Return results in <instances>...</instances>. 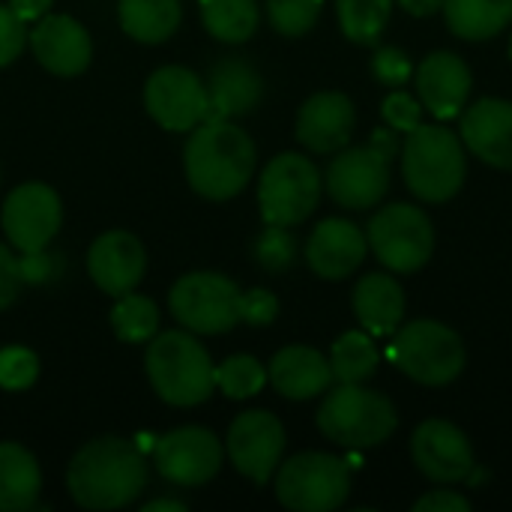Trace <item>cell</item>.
<instances>
[{"label":"cell","instance_id":"cell-1","mask_svg":"<svg viewBox=\"0 0 512 512\" xmlns=\"http://www.w3.org/2000/svg\"><path fill=\"white\" fill-rule=\"evenodd\" d=\"M66 486L84 510H120L144 492L147 459L132 441L96 438L72 456Z\"/></svg>","mask_w":512,"mask_h":512},{"label":"cell","instance_id":"cell-41","mask_svg":"<svg viewBox=\"0 0 512 512\" xmlns=\"http://www.w3.org/2000/svg\"><path fill=\"white\" fill-rule=\"evenodd\" d=\"M471 510V501L453 489H432L429 495H423L414 512H468Z\"/></svg>","mask_w":512,"mask_h":512},{"label":"cell","instance_id":"cell-23","mask_svg":"<svg viewBox=\"0 0 512 512\" xmlns=\"http://www.w3.org/2000/svg\"><path fill=\"white\" fill-rule=\"evenodd\" d=\"M267 381L276 387L279 396L306 402V399L324 396L333 387V369L321 351L309 345H288L270 360Z\"/></svg>","mask_w":512,"mask_h":512},{"label":"cell","instance_id":"cell-14","mask_svg":"<svg viewBox=\"0 0 512 512\" xmlns=\"http://www.w3.org/2000/svg\"><path fill=\"white\" fill-rule=\"evenodd\" d=\"M3 234L18 252H39L45 249L63 222L60 198L45 183H24L12 189L3 201Z\"/></svg>","mask_w":512,"mask_h":512},{"label":"cell","instance_id":"cell-35","mask_svg":"<svg viewBox=\"0 0 512 512\" xmlns=\"http://www.w3.org/2000/svg\"><path fill=\"white\" fill-rule=\"evenodd\" d=\"M255 261L270 273H285L297 261V240L285 225H267L255 240Z\"/></svg>","mask_w":512,"mask_h":512},{"label":"cell","instance_id":"cell-17","mask_svg":"<svg viewBox=\"0 0 512 512\" xmlns=\"http://www.w3.org/2000/svg\"><path fill=\"white\" fill-rule=\"evenodd\" d=\"M147 270V252L129 231H105L87 252V273L108 297H123L138 288Z\"/></svg>","mask_w":512,"mask_h":512},{"label":"cell","instance_id":"cell-36","mask_svg":"<svg viewBox=\"0 0 512 512\" xmlns=\"http://www.w3.org/2000/svg\"><path fill=\"white\" fill-rule=\"evenodd\" d=\"M36 375H39V357L30 348L24 345L0 348V390L21 393L33 387Z\"/></svg>","mask_w":512,"mask_h":512},{"label":"cell","instance_id":"cell-45","mask_svg":"<svg viewBox=\"0 0 512 512\" xmlns=\"http://www.w3.org/2000/svg\"><path fill=\"white\" fill-rule=\"evenodd\" d=\"M372 147H378L384 156H396V150H399V132L396 129H390V126H384V129H375L372 132V141H369Z\"/></svg>","mask_w":512,"mask_h":512},{"label":"cell","instance_id":"cell-22","mask_svg":"<svg viewBox=\"0 0 512 512\" xmlns=\"http://www.w3.org/2000/svg\"><path fill=\"white\" fill-rule=\"evenodd\" d=\"M462 144L486 165L512 171V102L480 99L462 111Z\"/></svg>","mask_w":512,"mask_h":512},{"label":"cell","instance_id":"cell-19","mask_svg":"<svg viewBox=\"0 0 512 512\" xmlns=\"http://www.w3.org/2000/svg\"><path fill=\"white\" fill-rule=\"evenodd\" d=\"M369 240L366 231L348 219H324L306 240V261L321 279L339 282L360 270L366 261Z\"/></svg>","mask_w":512,"mask_h":512},{"label":"cell","instance_id":"cell-10","mask_svg":"<svg viewBox=\"0 0 512 512\" xmlns=\"http://www.w3.org/2000/svg\"><path fill=\"white\" fill-rule=\"evenodd\" d=\"M243 291L222 273H186L174 282L168 306L183 330L219 336L240 324Z\"/></svg>","mask_w":512,"mask_h":512},{"label":"cell","instance_id":"cell-4","mask_svg":"<svg viewBox=\"0 0 512 512\" xmlns=\"http://www.w3.org/2000/svg\"><path fill=\"white\" fill-rule=\"evenodd\" d=\"M468 156L462 138L447 126L420 123L402 144V177L426 204L453 201L465 183Z\"/></svg>","mask_w":512,"mask_h":512},{"label":"cell","instance_id":"cell-38","mask_svg":"<svg viewBox=\"0 0 512 512\" xmlns=\"http://www.w3.org/2000/svg\"><path fill=\"white\" fill-rule=\"evenodd\" d=\"M372 72H375V78L381 84L402 87L414 75V66H411L405 51H399V48H378L375 57H372Z\"/></svg>","mask_w":512,"mask_h":512},{"label":"cell","instance_id":"cell-25","mask_svg":"<svg viewBox=\"0 0 512 512\" xmlns=\"http://www.w3.org/2000/svg\"><path fill=\"white\" fill-rule=\"evenodd\" d=\"M360 327L372 336H393L405 318V291L390 273H366L351 297Z\"/></svg>","mask_w":512,"mask_h":512},{"label":"cell","instance_id":"cell-47","mask_svg":"<svg viewBox=\"0 0 512 512\" xmlns=\"http://www.w3.org/2000/svg\"><path fill=\"white\" fill-rule=\"evenodd\" d=\"M159 510L183 512L186 510V504H180V501H171V498H159V501H150V504H144V512H159Z\"/></svg>","mask_w":512,"mask_h":512},{"label":"cell","instance_id":"cell-26","mask_svg":"<svg viewBox=\"0 0 512 512\" xmlns=\"http://www.w3.org/2000/svg\"><path fill=\"white\" fill-rule=\"evenodd\" d=\"M42 492V471L21 444H0V512H27Z\"/></svg>","mask_w":512,"mask_h":512},{"label":"cell","instance_id":"cell-16","mask_svg":"<svg viewBox=\"0 0 512 512\" xmlns=\"http://www.w3.org/2000/svg\"><path fill=\"white\" fill-rule=\"evenodd\" d=\"M411 456H414L417 471L441 486L465 483V480H471V474L477 468L474 447H471L468 435L456 423L441 420V417H432L414 429Z\"/></svg>","mask_w":512,"mask_h":512},{"label":"cell","instance_id":"cell-29","mask_svg":"<svg viewBox=\"0 0 512 512\" xmlns=\"http://www.w3.org/2000/svg\"><path fill=\"white\" fill-rule=\"evenodd\" d=\"M330 369L333 381L339 384H366L381 363V354L372 342V333L366 330H348L342 333L330 348Z\"/></svg>","mask_w":512,"mask_h":512},{"label":"cell","instance_id":"cell-2","mask_svg":"<svg viewBox=\"0 0 512 512\" xmlns=\"http://www.w3.org/2000/svg\"><path fill=\"white\" fill-rule=\"evenodd\" d=\"M189 186L207 201H228L246 189L255 174V144L234 120L207 117L186 141Z\"/></svg>","mask_w":512,"mask_h":512},{"label":"cell","instance_id":"cell-24","mask_svg":"<svg viewBox=\"0 0 512 512\" xmlns=\"http://www.w3.org/2000/svg\"><path fill=\"white\" fill-rule=\"evenodd\" d=\"M264 96V81L240 57H225L210 69L207 81V99H210V117L234 120L240 114H249Z\"/></svg>","mask_w":512,"mask_h":512},{"label":"cell","instance_id":"cell-9","mask_svg":"<svg viewBox=\"0 0 512 512\" xmlns=\"http://www.w3.org/2000/svg\"><path fill=\"white\" fill-rule=\"evenodd\" d=\"M369 249L390 273H417L429 264L435 252V228L426 210L417 204H387L381 207L366 231Z\"/></svg>","mask_w":512,"mask_h":512},{"label":"cell","instance_id":"cell-48","mask_svg":"<svg viewBox=\"0 0 512 512\" xmlns=\"http://www.w3.org/2000/svg\"><path fill=\"white\" fill-rule=\"evenodd\" d=\"M510 57H512V39H510Z\"/></svg>","mask_w":512,"mask_h":512},{"label":"cell","instance_id":"cell-6","mask_svg":"<svg viewBox=\"0 0 512 512\" xmlns=\"http://www.w3.org/2000/svg\"><path fill=\"white\" fill-rule=\"evenodd\" d=\"M393 345L387 348V357L417 384L423 387H444L453 384L465 363L468 351L462 336L432 318H417L393 333Z\"/></svg>","mask_w":512,"mask_h":512},{"label":"cell","instance_id":"cell-40","mask_svg":"<svg viewBox=\"0 0 512 512\" xmlns=\"http://www.w3.org/2000/svg\"><path fill=\"white\" fill-rule=\"evenodd\" d=\"M24 42H27L24 21L9 6H0V66H9L24 51Z\"/></svg>","mask_w":512,"mask_h":512},{"label":"cell","instance_id":"cell-20","mask_svg":"<svg viewBox=\"0 0 512 512\" xmlns=\"http://www.w3.org/2000/svg\"><path fill=\"white\" fill-rule=\"evenodd\" d=\"M414 84L429 114L438 120H453L462 117L471 96V69L453 51H432L414 72Z\"/></svg>","mask_w":512,"mask_h":512},{"label":"cell","instance_id":"cell-44","mask_svg":"<svg viewBox=\"0 0 512 512\" xmlns=\"http://www.w3.org/2000/svg\"><path fill=\"white\" fill-rule=\"evenodd\" d=\"M51 3H54V0H9V9L27 24V21L42 18V15L51 9Z\"/></svg>","mask_w":512,"mask_h":512},{"label":"cell","instance_id":"cell-33","mask_svg":"<svg viewBox=\"0 0 512 512\" xmlns=\"http://www.w3.org/2000/svg\"><path fill=\"white\" fill-rule=\"evenodd\" d=\"M264 384L267 369L249 354H234L222 366H216V387L228 399H252L264 390Z\"/></svg>","mask_w":512,"mask_h":512},{"label":"cell","instance_id":"cell-21","mask_svg":"<svg viewBox=\"0 0 512 512\" xmlns=\"http://www.w3.org/2000/svg\"><path fill=\"white\" fill-rule=\"evenodd\" d=\"M30 48L48 72L63 78L81 75L93 57L90 33L72 15H42L30 33Z\"/></svg>","mask_w":512,"mask_h":512},{"label":"cell","instance_id":"cell-7","mask_svg":"<svg viewBox=\"0 0 512 512\" xmlns=\"http://www.w3.org/2000/svg\"><path fill=\"white\" fill-rule=\"evenodd\" d=\"M351 495L348 459L300 453L276 468V498L294 512H333Z\"/></svg>","mask_w":512,"mask_h":512},{"label":"cell","instance_id":"cell-37","mask_svg":"<svg viewBox=\"0 0 512 512\" xmlns=\"http://www.w3.org/2000/svg\"><path fill=\"white\" fill-rule=\"evenodd\" d=\"M381 114H384V123L396 132H414L420 123H423V102L405 90H396L384 99L381 105Z\"/></svg>","mask_w":512,"mask_h":512},{"label":"cell","instance_id":"cell-34","mask_svg":"<svg viewBox=\"0 0 512 512\" xmlns=\"http://www.w3.org/2000/svg\"><path fill=\"white\" fill-rule=\"evenodd\" d=\"M324 9V0H267V18L282 36H306Z\"/></svg>","mask_w":512,"mask_h":512},{"label":"cell","instance_id":"cell-30","mask_svg":"<svg viewBox=\"0 0 512 512\" xmlns=\"http://www.w3.org/2000/svg\"><path fill=\"white\" fill-rule=\"evenodd\" d=\"M201 3V21L210 36L219 42H246L258 30L261 9L255 0H198Z\"/></svg>","mask_w":512,"mask_h":512},{"label":"cell","instance_id":"cell-8","mask_svg":"<svg viewBox=\"0 0 512 512\" xmlns=\"http://www.w3.org/2000/svg\"><path fill=\"white\" fill-rule=\"evenodd\" d=\"M321 201V171L303 153H279L258 183V204L267 225H300Z\"/></svg>","mask_w":512,"mask_h":512},{"label":"cell","instance_id":"cell-27","mask_svg":"<svg viewBox=\"0 0 512 512\" xmlns=\"http://www.w3.org/2000/svg\"><path fill=\"white\" fill-rule=\"evenodd\" d=\"M444 18L453 36L483 42L512 24V0H444Z\"/></svg>","mask_w":512,"mask_h":512},{"label":"cell","instance_id":"cell-32","mask_svg":"<svg viewBox=\"0 0 512 512\" xmlns=\"http://www.w3.org/2000/svg\"><path fill=\"white\" fill-rule=\"evenodd\" d=\"M111 330L120 342H129V345L150 342L159 330V306L150 297L129 291L117 297L111 309Z\"/></svg>","mask_w":512,"mask_h":512},{"label":"cell","instance_id":"cell-46","mask_svg":"<svg viewBox=\"0 0 512 512\" xmlns=\"http://www.w3.org/2000/svg\"><path fill=\"white\" fill-rule=\"evenodd\" d=\"M399 6H402L408 15L429 18V15H435V12H441L444 0H399Z\"/></svg>","mask_w":512,"mask_h":512},{"label":"cell","instance_id":"cell-39","mask_svg":"<svg viewBox=\"0 0 512 512\" xmlns=\"http://www.w3.org/2000/svg\"><path fill=\"white\" fill-rule=\"evenodd\" d=\"M279 315V300L273 291L267 288H252V291H243V300H240V321L252 324V327H267L273 324Z\"/></svg>","mask_w":512,"mask_h":512},{"label":"cell","instance_id":"cell-15","mask_svg":"<svg viewBox=\"0 0 512 512\" xmlns=\"http://www.w3.org/2000/svg\"><path fill=\"white\" fill-rule=\"evenodd\" d=\"M228 459L252 483L264 486L282 465L285 426L270 411H246L228 429Z\"/></svg>","mask_w":512,"mask_h":512},{"label":"cell","instance_id":"cell-43","mask_svg":"<svg viewBox=\"0 0 512 512\" xmlns=\"http://www.w3.org/2000/svg\"><path fill=\"white\" fill-rule=\"evenodd\" d=\"M18 273H21V282H45L51 276V258L45 255V249H39V252H21Z\"/></svg>","mask_w":512,"mask_h":512},{"label":"cell","instance_id":"cell-11","mask_svg":"<svg viewBox=\"0 0 512 512\" xmlns=\"http://www.w3.org/2000/svg\"><path fill=\"white\" fill-rule=\"evenodd\" d=\"M150 117L168 132H192L210 117L207 84L186 66H162L144 87Z\"/></svg>","mask_w":512,"mask_h":512},{"label":"cell","instance_id":"cell-28","mask_svg":"<svg viewBox=\"0 0 512 512\" xmlns=\"http://www.w3.org/2000/svg\"><path fill=\"white\" fill-rule=\"evenodd\" d=\"M120 27L144 45H156L174 36L180 27V0H120Z\"/></svg>","mask_w":512,"mask_h":512},{"label":"cell","instance_id":"cell-5","mask_svg":"<svg viewBox=\"0 0 512 512\" xmlns=\"http://www.w3.org/2000/svg\"><path fill=\"white\" fill-rule=\"evenodd\" d=\"M399 426L396 405L363 384H339L327 390L318 408V429L327 441L348 450H369L384 444Z\"/></svg>","mask_w":512,"mask_h":512},{"label":"cell","instance_id":"cell-42","mask_svg":"<svg viewBox=\"0 0 512 512\" xmlns=\"http://www.w3.org/2000/svg\"><path fill=\"white\" fill-rule=\"evenodd\" d=\"M21 288V273H18V258L0 243V309H6Z\"/></svg>","mask_w":512,"mask_h":512},{"label":"cell","instance_id":"cell-3","mask_svg":"<svg viewBox=\"0 0 512 512\" xmlns=\"http://www.w3.org/2000/svg\"><path fill=\"white\" fill-rule=\"evenodd\" d=\"M147 378L156 396L174 408H192L213 396L216 366L189 330H168L147 345Z\"/></svg>","mask_w":512,"mask_h":512},{"label":"cell","instance_id":"cell-13","mask_svg":"<svg viewBox=\"0 0 512 512\" xmlns=\"http://www.w3.org/2000/svg\"><path fill=\"white\" fill-rule=\"evenodd\" d=\"M153 465L162 480L195 489L210 483L222 468V444L201 426H183L153 444Z\"/></svg>","mask_w":512,"mask_h":512},{"label":"cell","instance_id":"cell-12","mask_svg":"<svg viewBox=\"0 0 512 512\" xmlns=\"http://www.w3.org/2000/svg\"><path fill=\"white\" fill-rule=\"evenodd\" d=\"M390 156L378 147H342L327 168V192L339 207L369 210L384 201L390 189Z\"/></svg>","mask_w":512,"mask_h":512},{"label":"cell","instance_id":"cell-31","mask_svg":"<svg viewBox=\"0 0 512 512\" xmlns=\"http://www.w3.org/2000/svg\"><path fill=\"white\" fill-rule=\"evenodd\" d=\"M393 0H336L342 33L357 45H375L390 21Z\"/></svg>","mask_w":512,"mask_h":512},{"label":"cell","instance_id":"cell-18","mask_svg":"<svg viewBox=\"0 0 512 512\" xmlns=\"http://www.w3.org/2000/svg\"><path fill=\"white\" fill-rule=\"evenodd\" d=\"M357 126L354 102L339 90L309 96L297 114V138L312 153H339L348 147Z\"/></svg>","mask_w":512,"mask_h":512}]
</instances>
